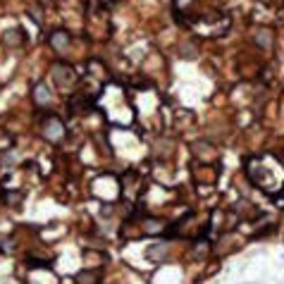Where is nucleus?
I'll return each instance as SVG.
<instances>
[{
    "label": "nucleus",
    "mask_w": 284,
    "mask_h": 284,
    "mask_svg": "<svg viewBox=\"0 0 284 284\" xmlns=\"http://www.w3.org/2000/svg\"><path fill=\"white\" fill-rule=\"evenodd\" d=\"M41 134L46 141L60 143L65 139V122L57 115H46V119L41 122Z\"/></svg>",
    "instance_id": "1"
},
{
    "label": "nucleus",
    "mask_w": 284,
    "mask_h": 284,
    "mask_svg": "<svg viewBox=\"0 0 284 284\" xmlns=\"http://www.w3.org/2000/svg\"><path fill=\"white\" fill-rule=\"evenodd\" d=\"M50 74H53V82H55L57 86H69L74 79H77L74 67L67 65V62H55L53 69H50Z\"/></svg>",
    "instance_id": "2"
},
{
    "label": "nucleus",
    "mask_w": 284,
    "mask_h": 284,
    "mask_svg": "<svg viewBox=\"0 0 284 284\" xmlns=\"http://www.w3.org/2000/svg\"><path fill=\"white\" fill-rule=\"evenodd\" d=\"M48 43H50L53 50L65 53V50L69 48V43H72V36H69V31H65V29H55V31L48 36Z\"/></svg>",
    "instance_id": "3"
},
{
    "label": "nucleus",
    "mask_w": 284,
    "mask_h": 284,
    "mask_svg": "<svg viewBox=\"0 0 284 284\" xmlns=\"http://www.w3.org/2000/svg\"><path fill=\"white\" fill-rule=\"evenodd\" d=\"M253 43H256L258 48H263V50H270L275 46V31L272 29H256Z\"/></svg>",
    "instance_id": "4"
},
{
    "label": "nucleus",
    "mask_w": 284,
    "mask_h": 284,
    "mask_svg": "<svg viewBox=\"0 0 284 284\" xmlns=\"http://www.w3.org/2000/svg\"><path fill=\"white\" fill-rule=\"evenodd\" d=\"M167 251H170V244H167V241H158V244H150V246H148L146 258H148L150 263H163L165 256H167Z\"/></svg>",
    "instance_id": "5"
},
{
    "label": "nucleus",
    "mask_w": 284,
    "mask_h": 284,
    "mask_svg": "<svg viewBox=\"0 0 284 284\" xmlns=\"http://www.w3.org/2000/svg\"><path fill=\"white\" fill-rule=\"evenodd\" d=\"M24 41H27V33L22 29H10L2 33V43L7 48H19V46H24Z\"/></svg>",
    "instance_id": "6"
},
{
    "label": "nucleus",
    "mask_w": 284,
    "mask_h": 284,
    "mask_svg": "<svg viewBox=\"0 0 284 284\" xmlns=\"http://www.w3.org/2000/svg\"><path fill=\"white\" fill-rule=\"evenodd\" d=\"M50 98H53V93H50V88L43 82H38V84L33 86V100H36V105H48Z\"/></svg>",
    "instance_id": "7"
},
{
    "label": "nucleus",
    "mask_w": 284,
    "mask_h": 284,
    "mask_svg": "<svg viewBox=\"0 0 284 284\" xmlns=\"http://www.w3.org/2000/svg\"><path fill=\"white\" fill-rule=\"evenodd\" d=\"M69 110H72V113H77V115H86V113H91V110H93V103H91V100H86L84 96H74V98L69 100Z\"/></svg>",
    "instance_id": "8"
},
{
    "label": "nucleus",
    "mask_w": 284,
    "mask_h": 284,
    "mask_svg": "<svg viewBox=\"0 0 284 284\" xmlns=\"http://www.w3.org/2000/svg\"><path fill=\"white\" fill-rule=\"evenodd\" d=\"M77 284H98L100 282V272L98 270H82L77 277H74Z\"/></svg>",
    "instance_id": "9"
},
{
    "label": "nucleus",
    "mask_w": 284,
    "mask_h": 284,
    "mask_svg": "<svg viewBox=\"0 0 284 284\" xmlns=\"http://www.w3.org/2000/svg\"><path fill=\"white\" fill-rule=\"evenodd\" d=\"M143 234H160V232H165V222L163 220H155V217H150V220H146L141 227Z\"/></svg>",
    "instance_id": "10"
},
{
    "label": "nucleus",
    "mask_w": 284,
    "mask_h": 284,
    "mask_svg": "<svg viewBox=\"0 0 284 284\" xmlns=\"http://www.w3.org/2000/svg\"><path fill=\"white\" fill-rule=\"evenodd\" d=\"M24 199V194L22 191H5L2 194V203H7V205H12V208H17L19 203Z\"/></svg>",
    "instance_id": "11"
},
{
    "label": "nucleus",
    "mask_w": 284,
    "mask_h": 284,
    "mask_svg": "<svg viewBox=\"0 0 284 284\" xmlns=\"http://www.w3.org/2000/svg\"><path fill=\"white\" fill-rule=\"evenodd\" d=\"M210 251V241H205V239H199L196 241V246H194V256L200 258L203 253H208Z\"/></svg>",
    "instance_id": "12"
},
{
    "label": "nucleus",
    "mask_w": 284,
    "mask_h": 284,
    "mask_svg": "<svg viewBox=\"0 0 284 284\" xmlns=\"http://www.w3.org/2000/svg\"><path fill=\"white\" fill-rule=\"evenodd\" d=\"M182 57H184V60H196V57H199V53H196V46H194V43L182 46Z\"/></svg>",
    "instance_id": "13"
},
{
    "label": "nucleus",
    "mask_w": 284,
    "mask_h": 284,
    "mask_svg": "<svg viewBox=\"0 0 284 284\" xmlns=\"http://www.w3.org/2000/svg\"><path fill=\"white\" fill-rule=\"evenodd\" d=\"M10 146H12V136H10L7 132L0 129V153H2V150H10Z\"/></svg>",
    "instance_id": "14"
},
{
    "label": "nucleus",
    "mask_w": 284,
    "mask_h": 284,
    "mask_svg": "<svg viewBox=\"0 0 284 284\" xmlns=\"http://www.w3.org/2000/svg\"><path fill=\"white\" fill-rule=\"evenodd\" d=\"M29 267H50V263H43V260H36V258H27Z\"/></svg>",
    "instance_id": "15"
},
{
    "label": "nucleus",
    "mask_w": 284,
    "mask_h": 284,
    "mask_svg": "<svg viewBox=\"0 0 284 284\" xmlns=\"http://www.w3.org/2000/svg\"><path fill=\"white\" fill-rule=\"evenodd\" d=\"M172 2H174V15H177V12H179L182 7H186L191 0H172Z\"/></svg>",
    "instance_id": "16"
},
{
    "label": "nucleus",
    "mask_w": 284,
    "mask_h": 284,
    "mask_svg": "<svg viewBox=\"0 0 284 284\" xmlns=\"http://www.w3.org/2000/svg\"><path fill=\"white\" fill-rule=\"evenodd\" d=\"M275 199V203H277V208H284V199H277V196H272Z\"/></svg>",
    "instance_id": "17"
},
{
    "label": "nucleus",
    "mask_w": 284,
    "mask_h": 284,
    "mask_svg": "<svg viewBox=\"0 0 284 284\" xmlns=\"http://www.w3.org/2000/svg\"><path fill=\"white\" fill-rule=\"evenodd\" d=\"M38 2H43V5H48V2H53V0H38Z\"/></svg>",
    "instance_id": "18"
}]
</instances>
